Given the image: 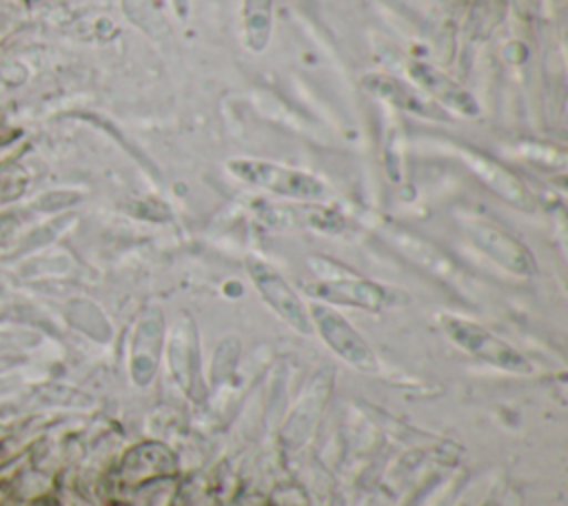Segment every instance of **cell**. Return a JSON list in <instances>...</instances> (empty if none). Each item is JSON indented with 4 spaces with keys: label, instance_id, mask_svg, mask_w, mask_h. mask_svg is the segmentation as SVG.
Wrapping results in <instances>:
<instances>
[{
    "label": "cell",
    "instance_id": "obj_1",
    "mask_svg": "<svg viewBox=\"0 0 568 506\" xmlns=\"http://www.w3.org/2000/svg\"><path fill=\"white\" fill-rule=\"evenodd\" d=\"M226 169L233 178L244 184L293 198V200H322L326 195V186L322 180L311 175L308 171L284 166L271 160L255 158H235L226 162Z\"/></svg>",
    "mask_w": 568,
    "mask_h": 506
},
{
    "label": "cell",
    "instance_id": "obj_2",
    "mask_svg": "<svg viewBox=\"0 0 568 506\" xmlns=\"http://www.w3.org/2000/svg\"><path fill=\"white\" fill-rule=\"evenodd\" d=\"M306 291L333 304H346V306H357L368 311H379L386 306H397L408 302V297L402 291L384 286L379 282L357 277V275H339V277L320 275L317 282L306 284Z\"/></svg>",
    "mask_w": 568,
    "mask_h": 506
},
{
    "label": "cell",
    "instance_id": "obj_3",
    "mask_svg": "<svg viewBox=\"0 0 568 506\" xmlns=\"http://www.w3.org/2000/svg\"><path fill=\"white\" fill-rule=\"evenodd\" d=\"M442 326L446 335L468 353L506 371H528L524 357L515 348H510L506 342H501L497 335L488 333L479 324L455 315H442Z\"/></svg>",
    "mask_w": 568,
    "mask_h": 506
},
{
    "label": "cell",
    "instance_id": "obj_4",
    "mask_svg": "<svg viewBox=\"0 0 568 506\" xmlns=\"http://www.w3.org/2000/svg\"><path fill=\"white\" fill-rule=\"evenodd\" d=\"M359 84L366 93L390 104L393 109H399L404 113H413L417 118L433 120V122H450L448 111H444L426 93H422L417 87L404 82L402 78L373 71V73H364L359 78Z\"/></svg>",
    "mask_w": 568,
    "mask_h": 506
},
{
    "label": "cell",
    "instance_id": "obj_5",
    "mask_svg": "<svg viewBox=\"0 0 568 506\" xmlns=\"http://www.w3.org/2000/svg\"><path fill=\"white\" fill-rule=\"evenodd\" d=\"M246 271L260 291L262 300L293 328L308 333L311 331V317L306 315V308L297 293L288 286V282L264 260L248 257L246 260Z\"/></svg>",
    "mask_w": 568,
    "mask_h": 506
},
{
    "label": "cell",
    "instance_id": "obj_6",
    "mask_svg": "<svg viewBox=\"0 0 568 506\" xmlns=\"http://www.w3.org/2000/svg\"><path fill=\"white\" fill-rule=\"evenodd\" d=\"M406 71L410 80L417 84L422 93H428V98L439 104L444 111H453L464 118H479L481 109L477 100L448 73L439 71L433 64H426L422 60H410L406 64Z\"/></svg>",
    "mask_w": 568,
    "mask_h": 506
},
{
    "label": "cell",
    "instance_id": "obj_7",
    "mask_svg": "<svg viewBox=\"0 0 568 506\" xmlns=\"http://www.w3.org/2000/svg\"><path fill=\"white\" fill-rule=\"evenodd\" d=\"M311 317L322 333V337L331 344L333 351H337L344 360L359 368H373L375 357L366 342L359 337V333L333 308L324 304H313L311 306Z\"/></svg>",
    "mask_w": 568,
    "mask_h": 506
},
{
    "label": "cell",
    "instance_id": "obj_8",
    "mask_svg": "<svg viewBox=\"0 0 568 506\" xmlns=\"http://www.w3.org/2000/svg\"><path fill=\"white\" fill-rule=\"evenodd\" d=\"M468 233L473 242L488 253L493 260H497L501 266H506L513 273L519 275H530L535 271V260L532 255L508 233H504L497 226H490L486 222H470Z\"/></svg>",
    "mask_w": 568,
    "mask_h": 506
},
{
    "label": "cell",
    "instance_id": "obj_9",
    "mask_svg": "<svg viewBox=\"0 0 568 506\" xmlns=\"http://www.w3.org/2000/svg\"><path fill=\"white\" fill-rule=\"evenodd\" d=\"M455 151V155H459V160H464L495 193H499L501 198H506L508 202L521 206V209H530V195L526 191V186L499 162H495L493 158L468 149V146H450Z\"/></svg>",
    "mask_w": 568,
    "mask_h": 506
},
{
    "label": "cell",
    "instance_id": "obj_10",
    "mask_svg": "<svg viewBox=\"0 0 568 506\" xmlns=\"http://www.w3.org/2000/svg\"><path fill=\"white\" fill-rule=\"evenodd\" d=\"M388 237L393 240V244H397L399 251H404L413 262H419L430 273H437L446 280L462 277V273L455 269V264L442 251H437L430 242L417 237L415 233L402 231V229H388Z\"/></svg>",
    "mask_w": 568,
    "mask_h": 506
},
{
    "label": "cell",
    "instance_id": "obj_11",
    "mask_svg": "<svg viewBox=\"0 0 568 506\" xmlns=\"http://www.w3.org/2000/svg\"><path fill=\"white\" fill-rule=\"evenodd\" d=\"M271 40V0L242 2V42L251 53H262Z\"/></svg>",
    "mask_w": 568,
    "mask_h": 506
},
{
    "label": "cell",
    "instance_id": "obj_12",
    "mask_svg": "<svg viewBox=\"0 0 568 506\" xmlns=\"http://www.w3.org/2000/svg\"><path fill=\"white\" fill-rule=\"evenodd\" d=\"M173 9L182 20L189 18V0H173Z\"/></svg>",
    "mask_w": 568,
    "mask_h": 506
}]
</instances>
